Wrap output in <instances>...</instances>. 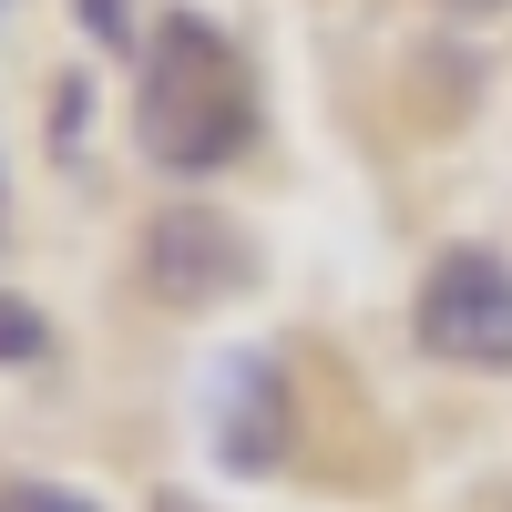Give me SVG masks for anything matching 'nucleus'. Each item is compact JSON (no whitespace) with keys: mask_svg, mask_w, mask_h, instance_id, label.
Here are the masks:
<instances>
[{"mask_svg":"<svg viewBox=\"0 0 512 512\" xmlns=\"http://www.w3.org/2000/svg\"><path fill=\"white\" fill-rule=\"evenodd\" d=\"M287 369L277 349H226L216 369H205V451H216L226 482H267L287 461Z\"/></svg>","mask_w":512,"mask_h":512,"instance_id":"4","label":"nucleus"},{"mask_svg":"<svg viewBox=\"0 0 512 512\" xmlns=\"http://www.w3.org/2000/svg\"><path fill=\"white\" fill-rule=\"evenodd\" d=\"M134 267L164 308H226V297L256 287V236L216 205H164V216H144Z\"/></svg>","mask_w":512,"mask_h":512,"instance_id":"3","label":"nucleus"},{"mask_svg":"<svg viewBox=\"0 0 512 512\" xmlns=\"http://www.w3.org/2000/svg\"><path fill=\"white\" fill-rule=\"evenodd\" d=\"M82 31H93L103 52H123V41H134V21H123V0H82Z\"/></svg>","mask_w":512,"mask_h":512,"instance_id":"8","label":"nucleus"},{"mask_svg":"<svg viewBox=\"0 0 512 512\" xmlns=\"http://www.w3.org/2000/svg\"><path fill=\"white\" fill-rule=\"evenodd\" d=\"M52 349H62V338H52V318H41L31 297H11V287H0V369H41Z\"/></svg>","mask_w":512,"mask_h":512,"instance_id":"5","label":"nucleus"},{"mask_svg":"<svg viewBox=\"0 0 512 512\" xmlns=\"http://www.w3.org/2000/svg\"><path fill=\"white\" fill-rule=\"evenodd\" d=\"M441 11H461V21H502L512 0H441Z\"/></svg>","mask_w":512,"mask_h":512,"instance_id":"9","label":"nucleus"},{"mask_svg":"<svg viewBox=\"0 0 512 512\" xmlns=\"http://www.w3.org/2000/svg\"><path fill=\"white\" fill-rule=\"evenodd\" d=\"M134 144L164 175H226L256 144V72L205 11H164L144 31V93H134Z\"/></svg>","mask_w":512,"mask_h":512,"instance_id":"1","label":"nucleus"},{"mask_svg":"<svg viewBox=\"0 0 512 512\" xmlns=\"http://www.w3.org/2000/svg\"><path fill=\"white\" fill-rule=\"evenodd\" d=\"M410 338L441 369L512 379V256L502 246H441L420 297H410Z\"/></svg>","mask_w":512,"mask_h":512,"instance_id":"2","label":"nucleus"},{"mask_svg":"<svg viewBox=\"0 0 512 512\" xmlns=\"http://www.w3.org/2000/svg\"><path fill=\"white\" fill-rule=\"evenodd\" d=\"M0 512H103V502L72 482H0Z\"/></svg>","mask_w":512,"mask_h":512,"instance_id":"6","label":"nucleus"},{"mask_svg":"<svg viewBox=\"0 0 512 512\" xmlns=\"http://www.w3.org/2000/svg\"><path fill=\"white\" fill-rule=\"evenodd\" d=\"M154 512H195V502H185V492H154Z\"/></svg>","mask_w":512,"mask_h":512,"instance_id":"10","label":"nucleus"},{"mask_svg":"<svg viewBox=\"0 0 512 512\" xmlns=\"http://www.w3.org/2000/svg\"><path fill=\"white\" fill-rule=\"evenodd\" d=\"M82 123H93V82H62L52 93V144H82Z\"/></svg>","mask_w":512,"mask_h":512,"instance_id":"7","label":"nucleus"}]
</instances>
